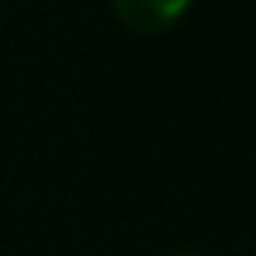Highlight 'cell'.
<instances>
[{"instance_id":"cell-2","label":"cell","mask_w":256,"mask_h":256,"mask_svg":"<svg viewBox=\"0 0 256 256\" xmlns=\"http://www.w3.org/2000/svg\"><path fill=\"white\" fill-rule=\"evenodd\" d=\"M176 256H190V253H176Z\"/></svg>"},{"instance_id":"cell-1","label":"cell","mask_w":256,"mask_h":256,"mask_svg":"<svg viewBox=\"0 0 256 256\" xmlns=\"http://www.w3.org/2000/svg\"><path fill=\"white\" fill-rule=\"evenodd\" d=\"M132 32H163L187 10L190 0H111Z\"/></svg>"}]
</instances>
